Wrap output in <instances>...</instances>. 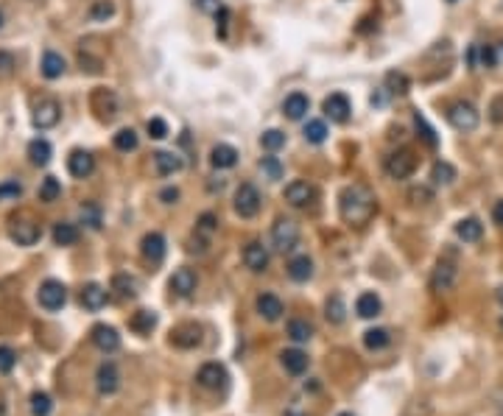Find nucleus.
Returning a JSON list of instances; mask_svg holds the SVG:
<instances>
[{
	"instance_id": "obj_1",
	"label": "nucleus",
	"mask_w": 503,
	"mask_h": 416,
	"mask_svg": "<svg viewBox=\"0 0 503 416\" xmlns=\"http://www.w3.org/2000/svg\"><path fill=\"white\" fill-rule=\"evenodd\" d=\"M375 196L369 188L364 185H347L341 193H338V212L344 218V223L350 226H364L369 223V218L375 215Z\"/></svg>"
},
{
	"instance_id": "obj_2",
	"label": "nucleus",
	"mask_w": 503,
	"mask_h": 416,
	"mask_svg": "<svg viewBox=\"0 0 503 416\" xmlns=\"http://www.w3.org/2000/svg\"><path fill=\"white\" fill-rule=\"evenodd\" d=\"M299 243V223L294 218H277L271 226V246L277 251H294Z\"/></svg>"
},
{
	"instance_id": "obj_3",
	"label": "nucleus",
	"mask_w": 503,
	"mask_h": 416,
	"mask_svg": "<svg viewBox=\"0 0 503 416\" xmlns=\"http://www.w3.org/2000/svg\"><path fill=\"white\" fill-rule=\"evenodd\" d=\"M448 120H450V126L456 132H476L478 123H481V115L470 101H456L448 109Z\"/></svg>"
},
{
	"instance_id": "obj_4",
	"label": "nucleus",
	"mask_w": 503,
	"mask_h": 416,
	"mask_svg": "<svg viewBox=\"0 0 503 416\" xmlns=\"http://www.w3.org/2000/svg\"><path fill=\"white\" fill-rule=\"evenodd\" d=\"M8 237L17 243V246H34L39 237H42V226L36 221H31L28 215H20V218H11L8 223Z\"/></svg>"
},
{
	"instance_id": "obj_5",
	"label": "nucleus",
	"mask_w": 503,
	"mask_h": 416,
	"mask_svg": "<svg viewBox=\"0 0 503 416\" xmlns=\"http://www.w3.org/2000/svg\"><path fill=\"white\" fill-rule=\"evenodd\" d=\"M386 174L392 176V179H408L411 174H414V168H417V157L408 151V148H400V151H392L389 157H386Z\"/></svg>"
},
{
	"instance_id": "obj_6",
	"label": "nucleus",
	"mask_w": 503,
	"mask_h": 416,
	"mask_svg": "<svg viewBox=\"0 0 503 416\" xmlns=\"http://www.w3.org/2000/svg\"><path fill=\"white\" fill-rule=\"evenodd\" d=\"M36 299H39V305L45 310H59L67 302V288L59 279H45L39 285V291H36Z\"/></svg>"
},
{
	"instance_id": "obj_7",
	"label": "nucleus",
	"mask_w": 503,
	"mask_h": 416,
	"mask_svg": "<svg viewBox=\"0 0 503 416\" xmlns=\"http://www.w3.org/2000/svg\"><path fill=\"white\" fill-rule=\"evenodd\" d=\"M235 212L241 215V218H254L257 212H260V190L249 185V182H244L238 190H235Z\"/></svg>"
},
{
	"instance_id": "obj_8",
	"label": "nucleus",
	"mask_w": 503,
	"mask_h": 416,
	"mask_svg": "<svg viewBox=\"0 0 503 416\" xmlns=\"http://www.w3.org/2000/svg\"><path fill=\"white\" fill-rule=\"evenodd\" d=\"M322 112H324V118H327V120H333V123H347V120H350L352 106H350V98H347L344 92H333V95H327V98H324Z\"/></svg>"
},
{
	"instance_id": "obj_9",
	"label": "nucleus",
	"mask_w": 503,
	"mask_h": 416,
	"mask_svg": "<svg viewBox=\"0 0 503 416\" xmlns=\"http://www.w3.org/2000/svg\"><path fill=\"white\" fill-rule=\"evenodd\" d=\"M196 380H199V386L207 389V391H221V389H227L230 375H227V369H224L221 363H205V366L199 369Z\"/></svg>"
},
{
	"instance_id": "obj_10",
	"label": "nucleus",
	"mask_w": 503,
	"mask_h": 416,
	"mask_svg": "<svg viewBox=\"0 0 503 416\" xmlns=\"http://www.w3.org/2000/svg\"><path fill=\"white\" fill-rule=\"evenodd\" d=\"M59 115H62L59 104H56L53 98H42V101L34 106V126H36V129H53V126L59 123Z\"/></svg>"
},
{
	"instance_id": "obj_11",
	"label": "nucleus",
	"mask_w": 503,
	"mask_h": 416,
	"mask_svg": "<svg viewBox=\"0 0 503 416\" xmlns=\"http://www.w3.org/2000/svg\"><path fill=\"white\" fill-rule=\"evenodd\" d=\"M313 199H316L313 185H308V182H302V179L285 185V202H288L291 207H308Z\"/></svg>"
},
{
	"instance_id": "obj_12",
	"label": "nucleus",
	"mask_w": 503,
	"mask_h": 416,
	"mask_svg": "<svg viewBox=\"0 0 503 416\" xmlns=\"http://www.w3.org/2000/svg\"><path fill=\"white\" fill-rule=\"evenodd\" d=\"M453 285H456V265L448 263V260H439L436 268H434V274H431V288H434L436 293H445V291H450Z\"/></svg>"
},
{
	"instance_id": "obj_13",
	"label": "nucleus",
	"mask_w": 503,
	"mask_h": 416,
	"mask_svg": "<svg viewBox=\"0 0 503 416\" xmlns=\"http://www.w3.org/2000/svg\"><path fill=\"white\" fill-rule=\"evenodd\" d=\"M140 251H143L146 263L160 265L163 257H165V237H163L160 232H149V235L143 237V243H140Z\"/></svg>"
},
{
	"instance_id": "obj_14",
	"label": "nucleus",
	"mask_w": 503,
	"mask_h": 416,
	"mask_svg": "<svg viewBox=\"0 0 503 416\" xmlns=\"http://www.w3.org/2000/svg\"><path fill=\"white\" fill-rule=\"evenodd\" d=\"M67 171H70V176H76V179H87L92 171H95V160H92V154L90 151H73L70 157H67Z\"/></svg>"
},
{
	"instance_id": "obj_15",
	"label": "nucleus",
	"mask_w": 503,
	"mask_h": 416,
	"mask_svg": "<svg viewBox=\"0 0 503 416\" xmlns=\"http://www.w3.org/2000/svg\"><path fill=\"white\" fill-rule=\"evenodd\" d=\"M90 338H92V344H95L101 352H115V349L120 347V335H118V330L109 327V324H95Z\"/></svg>"
},
{
	"instance_id": "obj_16",
	"label": "nucleus",
	"mask_w": 503,
	"mask_h": 416,
	"mask_svg": "<svg viewBox=\"0 0 503 416\" xmlns=\"http://www.w3.org/2000/svg\"><path fill=\"white\" fill-rule=\"evenodd\" d=\"M244 263L249 271H266L268 268V249L260 240H252L244 246Z\"/></svg>"
},
{
	"instance_id": "obj_17",
	"label": "nucleus",
	"mask_w": 503,
	"mask_h": 416,
	"mask_svg": "<svg viewBox=\"0 0 503 416\" xmlns=\"http://www.w3.org/2000/svg\"><path fill=\"white\" fill-rule=\"evenodd\" d=\"M171 341H174V347H179V349H193V347L202 344V327H196V324H182V327H177V330L171 333Z\"/></svg>"
},
{
	"instance_id": "obj_18",
	"label": "nucleus",
	"mask_w": 503,
	"mask_h": 416,
	"mask_svg": "<svg viewBox=\"0 0 503 416\" xmlns=\"http://www.w3.org/2000/svg\"><path fill=\"white\" fill-rule=\"evenodd\" d=\"M95 386H98L101 394H115L118 386H120L118 366H115V363H101V366H98V375H95Z\"/></svg>"
},
{
	"instance_id": "obj_19",
	"label": "nucleus",
	"mask_w": 503,
	"mask_h": 416,
	"mask_svg": "<svg viewBox=\"0 0 503 416\" xmlns=\"http://www.w3.org/2000/svg\"><path fill=\"white\" fill-rule=\"evenodd\" d=\"M308 109H310V101H308L305 92H291V95L282 101V115H285L288 120H302V118L308 115Z\"/></svg>"
},
{
	"instance_id": "obj_20",
	"label": "nucleus",
	"mask_w": 503,
	"mask_h": 416,
	"mask_svg": "<svg viewBox=\"0 0 503 416\" xmlns=\"http://www.w3.org/2000/svg\"><path fill=\"white\" fill-rule=\"evenodd\" d=\"M154 165H157L160 176H174V174H179L185 168V160L179 154H174V151H157L154 154Z\"/></svg>"
},
{
	"instance_id": "obj_21",
	"label": "nucleus",
	"mask_w": 503,
	"mask_h": 416,
	"mask_svg": "<svg viewBox=\"0 0 503 416\" xmlns=\"http://www.w3.org/2000/svg\"><path fill=\"white\" fill-rule=\"evenodd\" d=\"M196 285H199V279H196V274L191 268H177L174 277H171V291L177 296H191L196 291Z\"/></svg>"
},
{
	"instance_id": "obj_22",
	"label": "nucleus",
	"mask_w": 503,
	"mask_h": 416,
	"mask_svg": "<svg viewBox=\"0 0 503 416\" xmlns=\"http://www.w3.org/2000/svg\"><path fill=\"white\" fill-rule=\"evenodd\" d=\"M210 165L219 168V171H227V168H235L238 165V151L227 143H219L213 151H210Z\"/></svg>"
},
{
	"instance_id": "obj_23",
	"label": "nucleus",
	"mask_w": 503,
	"mask_h": 416,
	"mask_svg": "<svg viewBox=\"0 0 503 416\" xmlns=\"http://www.w3.org/2000/svg\"><path fill=\"white\" fill-rule=\"evenodd\" d=\"M106 299H109V293H106V288H101L98 282H90V285H84V291H81V305H84L87 310H101V307L106 305Z\"/></svg>"
},
{
	"instance_id": "obj_24",
	"label": "nucleus",
	"mask_w": 503,
	"mask_h": 416,
	"mask_svg": "<svg viewBox=\"0 0 503 416\" xmlns=\"http://www.w3.org/2000/svg\"><path fill=\"white\" fill-rule=\"evenodd\" d=\"M257 313H260L266 321H277V319L285 313V307H282V302H280L274 293H260V296H257Z\"/></svg>"
},
{
	"instance_id": "obj_25",
	"label": "nucleus",
	"mask_w": 503,
	"mask_h": 416,
	"mask_svg": "<svg viewBox=\"0 0 503 416\" xmlns=\"http://www.w3.org/2000/svg\"><path fill=\"white\" fill-rule=\"evenodd\" d=\"M288 277H291L294 282H308V279L313 277V260H310L308 254L294 257V260L288 263Z\"/></svg>"
},
{
	"instance_id": "obj_26",
	"label": "nucleus",
	"mask_w": 503,
	"mask_h": 416,
	"mask_svg": "<svg viewBox=\"0 0 503 416\" xmlns=\"http://www.w3.org/2000/svg\"><path fill=\"white\" fill-rule=\"evenodd\" d=\"M456 235H459L464 243H476V240H481V235H484V223H481L478 218H462V221L456 223Z\"/></svg>"
},
{
	"instance_id": "obj_27",
	"label": "nucleus",
	"mask_w": 503,
	"mask_h": 416,
	"mask_svg": "<svg viewBox=\"0 0 503 416\" xmlns=\"http://www.w3.org/2000/svg\"><path fill=\"white\" fill-rule=\"evenodd\" d=\"M112 291H118L120 299H135L137 291H140V282H137V277H132V274H115Z\"/></svg>"
},
{
	"instance_id": "obj_28",
	"label": "nucleus",
	"mask_w": 503,
	"mask_h": 416,
	"mask_svg": "<svg viewBox=\"0 0 503 416\" xmlns=\"http://www.w3.org/2000/svg\"><path fill=\"white\" fill-rule=\"evenodd\" d=\"M380 296L378 293H361L358 296V302H355V313L361 316V319H375V316H380Z\"/></svg>"
},
{
	"instance_id": "obj_29",
	"label": "nucleus",
	"mask_w": 503,
	"mask_h": 416,
	"mask_svg": "<svg viewBox=\"0 0 503 416\" xmlns=\"http://www.w3.org/2000/svg\"><path fill=\"white\" fill-rule=\"evenodd\" d=\"M280 361H282V366H285L288 375H302V372L308 369V355H305L302 349H285V352L280 355Z\"/></svg>"
},
{
	"instance_id": "obj_30",
	"label": "nucleus",
	"mask_w": 503,
	"mask_h": 416,
	"mask_svg": "<svg viewBox=\"0 0 503 416\" xmlns=\"http://www.w3.org/2000/svg\"><path fill=\"white\" fill-rule=\"evenodd\" d=\"M78 240V229H76V223H70V221H59L56 226H53V243L56 246H73Z\"/></svg>"
},
{
	"instance_id": "obj_31",
	"label": "nucleus",
	"mask_w": 503,
	"mask_h": 416,
	"mask_svg": "<svg viewBox=\"0 0 503 416\" xmlns=\"http://www.w3.org/2000/svg\"><path fill=\"white\" fill-rule=\"evenodd\" d=\"M129 327H132L135 333H140V335H149V333L157 327V313H154V310H137V313L132 316Z\"/></svg>"
},
{
	"instance_id": "obj_32",
	"label": "nucleus",
	"mask_w": 503,
	"mask_h": 416,
	"mask_svg": "<svg viewBox=\"0 0 503 416\" xmlns=\"http://www.w3.org/2000/svg\"><path fill=\"white\" fill-rule=\"evenodd\" d=\"M28 157H31L34 165H48V162H50V143L42 140V137L31 140V143H28Z\"/></svg>"
},
{
	"instance_id": "obj_33",
	"label": "nucleus",
	"mask_w": 503,
	"mask_h": 416,
	"mask_svg": "<svg viewBox=\"0 0 503 416\" xmlns=\"http://www.w3.org/2000/svg\"><path fill=\"white\" fill-rule=\"evenodd\" d=\"M62 73H64V59H62L59 53L48 50V53L42 56V76H45V78H59Z\"/></svg>"
},
{
	"instance_id": "obj_34",
	"label": "nucleus",
	"mask_w": 503,
	"mask_h": 416,
	"mask_svg": "<svg viewBox=\"0 0 503 416\" xmlns=\"http://www.w3.org/2000/svg\"><path fill=\"white\" fill-rule=\"evenodd\" d=\"M431 179H434V185H453V182H456V168H453L450 162L439 160V162L431 168Z\"/></svg>"
},
{
	"instance_id": "obj_35",
	"label": "nucleus",
	"mask_w": 503,
	"mask_h": 416,
	"mask_svg": "<svg viewBox=\"0 0 503 416\" xmlns=\"http://www.w3.org/2000/svg\"><path fill=\"white\" fill-rule=\"evenodd\" d=\"M324 310H327L324 316H327V321H330V324H341V321L347 319V305H344V299H341L338 293L327 299V305H324Z\"/></svg>"
},
{
	"instance_id": "obj_36",
	"label": "nucleus",
	"mask_w": 503,
	"mask_h": 416,
	"mask_svg": "<svg viewBox=\"0 0 503 416\" xmlns=\"http://www.w3.org/2000/svg\"><path fill=\"white\" fill-rule=\"evenodd\" d=\"M302 134H305V140H308V143L322 146V143L327 140V123H324V120H308Z\"/></svg>"
},
{
	"instance_id": "obj_37",
	"label": "nucleus",
	"mask_w": 503,
	"mask_h": 416,
	"mask_svg": "<svg viewBox=\"0 0 503 416\" xmlns=\"http://www.w3.org/2000/svg\"><path fill=\"white\" fill-rule=\"evenodd\" d=\"M260 146H263V151L274 154V151H280V148L285 146V134H282L280 129H266V132L260 134Z\"/></svg>"
},
{
	"instance_id": "obj_38",
	"label": "nucleus",
	"mask_w": 503,
	"mask_h": 416,
	"mask_svg": "<svg viewBox=\"0 0 503 416\" xmlns=\"http://www.w3.org/2000/svg\"><path fill=\"white\" fill-rule=\"evenodd\" d=\"M389 341H392V335H389V330H383V327H375V330H366V333H364L366 349H383V347H389Z\"/></svg>"
},
{
	"instance_id": "obj_39",
	"label": "nucleus",
	"mask_w": 503,
	"mask_h": 416,
	"mask_svg": "<svg viewBox=\"0 0 503 416\" xmlns=\"http://www.w3.org/2000/svg\"><path fill=\"white\" fill-rule=\"evenodd\" d=\"M137 132L135 129H120L118 134H115V148L118 151H123V154H129V151H135L137 148Z\"/></svg>"
},
{
	"instance_id": "obj_40",
	"label": "nucleus",
	"mask_w": 503,
	"mask_h": 416,
	"mask_svg": "<svg viewBox=\"0 0 503 416\" xmlns=\"http://www.w3.org/2000/svg\"><path fill=\"white\" fill-rule=\"evenodd\" d=\"M59 196H62V185H59V179H53V176L42 179V185H39V202L50 204V202H56Z\"/></svg>"
},
{
	"instance_id": "obj_41",
	"label": "nucleus",
	"mask_w": 503,
	"mask_h": 416,
	"mask_svg": "<svg viewBox=\"0 0 503 416\" xmlns=\"http://www.w3.org/2000/svg\"><path fill=\"white\" fill-rule=\"evenodd\" d=\"M383 90H386L389 95H406V92H408V78H406V73H389Z\"/></svg>"
},
{
	"instance_id": "obj_42",
	"label": "nucleus",
	"mask_w": 503,
	"mask_h": 416,
	"mask_svg": "<svg viewBox=\"0 0 503 416\" xmlns=\"http://www.w3.org/2000/svg\"><path fill=\"white\" fill-rule=\"evenodd\" d=\"M288 335L302 344V341H310V338H313V327H310L308 321H302V319H294V321H288Z\"/></svg>"
},
{
	"instance_id": "obj_43",
	"label": "nucleus",
	"mask_w": 503,
	"mask_h": 416,
	"mask_svg": "<svg viewBox=\"0 0 503 416\" xmlns=\"http://www.w3.org/2000/svg\"><path fill=\"white\" fill-rule=\"evenodd\" d=\"M115 14V3L112 0H95L92 6H90V17L95 20V22H104V20H109Z\"/></svg>"
},
{
	"instance_id": "obj_44",
	"label": "nucleus",
	"mask_w": 503,
	"mask_h": 416,
	"mask_svg": "<svg viewBox=\"0 0 503 416\" xmlns=\"http://www.w3.org/2000/svg\"><path fill=\"white\" fill-rule=\"evenodd\" d=\"M414 123H417V132H420V137L425 140V146H431V148H436V146H439V137H436V132H434V129L428 126V120H425V118H422L420 112L414 115Z\"/></svg>"
},
{
	"instance_id": "obj_45",
	"label": "nucleus",
	"mask_w": 503,
	"mask_h": 416,
	"mask_svg": "<svg viewBox=\"0 0 503 416\" xmlns=\"http://www.w3.org/2000/svg\"><path fill=\"white\" fill-rule=\"evenodd\" d=\"M260 171H263V174H266V176H268L271 182H277V179H282V162H280L277 157H271V154L260 160Z\"/></svg>"
},
{
	"instance_id": "obj_46",
	"label": "nucleus",
	"mask_w": 503,
	"mask_h": 416,
	"mask_svg": "<svg viewBox=\"0 0 503 416\" xmlns=\"http://www.w3.org/2000/svg\"><path fill=\"white\" fill-rule=\"evenodd\" d=\"M50 408H53V403H50V397H48L45 391L31 394V414L34 416H48L50 414Z\"/></svg>"
},
{
	"instance_id": "obj_47",
	"label": "nucleus",
	"mask_w": 503,
	"mask_h": 416,
	"mask_svg": "<svg viewBox=\"0 0 503 416\" xmlns=\"http://www.w3.org/2000/svg\"><path fill=\"white\" fill-rule=\"evenodd\" d=\"M81 218H84V223L90 229H98L101 226V207L98 204H84L81 207Z\"/></svg>"
},
{
	"instance_id": "obj_48",
	"label": "nucleus",
	"mask_w": 503,
	"mask_h": 416,
	"mask_svg": "<svg viewBox=\"0 0 503 416\" xmlns=\"http://www.w3.org/2000/svg\"><path fill=\"white\" fill-rule=\"evenodd\" d=\"M146 129H149V137H151V140H165V137H168V123H165L163 118H151Z\"/></svg>"
},
{
	"instance_id": "obj_49",
	"label": "nucleus",
	"mask_w": 503,
	"mask_h": 416,
	"mask_svg": "<svg viewBox=\"0 0 503 416\" xmlns=\"http://www.w3.org/2000/svg\"><path fill=\"white\" fill-rule=\"evenodd\" d=\"M14 363H17L14 349L11 347H0V375H8L14 369Z\"/></svg>"
},
{
	"instance_id": "obj_50",
	"label": "nucleus",
	"mask_w": 503,
	"mask_h": 416,
	"mask_svg": "<svg viewBox=\"0 0 503 416\" xmlns=\"http://www.w3.org/2000/svg\"><path fill=\"white\" fill-rule=\"evenodd\" d=\"M478 56H481V67H495V64H498V50H495V45H481V48H478Z\"/></svg>"
},
{
	"instance_id": "obj_51",
	"label": "nucleus",
	"mask_w": 503,
	"mask_h": 416,
	"mask_svg": "<svg viewBox=\"0 0 503 416\" xmlns=\"http://www.w3.org/2000/svg\"><path fill=\"white\" fill-rule=\"evenodd\" d=\"M20 193H22V185L14 182V179H8V182L0 185V202H6V199H17Z\"/></svg>"
},
{
	"instance_id": "obj_52",
	"label": "nucleus",
	"mask_w": 503,
	"mask_h": 416,
	"mask_svg": "<svg viewBox=\"0 0 503 416\" xmlns=\"http://www.w3.org/2000/svg\"><path fill=\"white\" fill-rule=\"evenodd\" d=\"M196 6H199V11H205V14H219V11L224 8L221 0H196Z\"/></svg>"
},
{
	"instance_id": "obj_53",
	"label": "nucleus",
	"mask_w": 503,
	"mask_h": 416,
	"mask_svg": "<svg viewBox=\"0 0 503 416\" xmlns=\"http://www.w3.org/2000/svg\"><path fill=\"white\" fill-rule=\"evenodd\" d=\"M408 196H411L414 204H428V202H431V190H428V188H414Z\"/></svg>"
},
{
	"instance_id": "obj_54",
	"label": "nucleus",
	"mask_w": 503,
	"mask_h": 416,
	"mask_svg": "<svg viewBox=\"0 0 503 416\" xmlns=\"http://www.w3.org/2000/svg\"><path fill=\"white\" fill-rule=\"evenodd\" d=\"M216 223H219V221H216V215H213V212H205V215L199 218V232H205V235H207V232H213V229H216Z\"/></svg>"
},
{
	"instance_id": "obj_55",
	"label": "nucleus",
	"mask_w": 503,
	"mask_h": 416,
	"mask_svg": "<svg viewBox=\"0 0 503 416\" xmlns=\"http://www.w3.org/2000/svg\"><path fill=\"white\" fill-rule=\"evenodd\" d=\"M11 70H14V56L0 50V76H11Z\"/></svg>"
},
{
	"instance_id": "obj_56",
	"label": "nucleus",
	"mask_w": 503,
	"mask_h": 416,
	"mask_svg": "<svg viewBox=\"0 0 503 416\" xmlns=\"http://www.w3.org/2000/svg\"><path fill=\"white\" fill-rule=\"evenodd\" d=\"M216 20H219V34H221V36H227V20H230V8L224 6V8L216 14Z\"/></svg>"
},
{
	"instance_id": "obj_57",
	"label": "nucleus",
	"mask_w": 503,
	"mask_h": 416,
	"mask_svg": "<svg viewBox=\"0 0 503 416\" xmlns=\"http://www.w3.org/2000/svg\"><path fill=\"white\" fill-rule=\"evenodd\" d=\"M160 199H163L165 204H177V199H179V190H177V188H165V190L160 193Z\"/></svg>"
},
{
	"instance_id": "obj_58",
	"label": "nucleus",
	"mask_w": 503,
	"mask_h": 416,
	"mask_svg": "<svg viewBox=\"0 0 503 416\" xmlns=\"http://www.w3.org/2000/svg\"><path fill=\"white\" fill-rule=\"evenodd\" d=\"M492 218H495V223H498V226H503V199L495 204V207H492Z\"/></svg>"
},
{
	"instance_id": "obj_59",
	"label": "nucleus",
	"mask_w": 503,
	"mask_h": 416,
	"mask_svg": "<svg viewBox=\"0 0 503 416\" xmlns=\"http://www.w3.org/2000/svg\"><path fill=\"white\" fill-rule=\"evenodd\" d=\"M0 416H3V403H0Z\"/></svg>"
},
{
	"instance_id": "obj_60",
	"label": "nucleus",
	"mask_w": 503,
	"mask_h": 416,
	"mask_svg": "<svg viewBox=\"0 0 503 416\" xmlns=\"http://www.w3.org/2000/svg\"><path fill=\"white\" fill-rule=\"evenodd\" d=\"M0 25H3V14H0Z\"/></svg>"
},
{
	"instance_id": "obj_61",
	"label": "nucleus",
	"mask_w": 503,
	"mask_h": 416,
	"mask_svg": "<svg viewBox=\"0 0 503 416\" xmlns=\"http://www.w3.org/2000/svg\"><path fill=\"white\" fill-rule=\"evenodd\" d=\"M338 416H352V414H338Z\"/></svg>"
}]
</instances>
